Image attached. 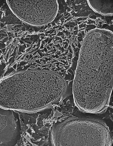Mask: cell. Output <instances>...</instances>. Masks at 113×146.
Wrapping results in <instances>:
<instances>
[{"instance_id": "2", "label": "cell", "mask_w": 113, "mask_h": 146, "mask_svg": "<svg viewBox=\"0 0 113 146\" xmlns=\"http://www.w3.org/2000/svg\"><path fill=\"white\" fill-rule=\"evenodd\" d=\"M113 36L91 30L82 44L73 85L113 89Z\"/></svg>"}, {"instance_id": "7", "label": "cell", "mask_w": 113, "mask_h": 146, "mask_svg": "<svg viewBox=\"0 0 113 146\" xmlns=\"http://www.w3.org/2000/svg\"></svg>"}, {"instance_id": "1", "label": "cell", "mask_w": 113, "mask_h": 146, "mask_svg": "<svg viewBox=\"0 0 113 146\" xmlns=\"http://www.w3.org/2000/svg\"><path fill=\"white\" fill-rule=\"evenodd\" d=\"M67 88L65 80L56 73L19 72L0 80V107L23 111L40 109L59 99Z\"/></svg>"}, {"instance_id": "3", "label": "cell", "mask_w": 113, "mask_h": 146, "mask_svg": "<svg viewBox=\"0 0 113 146\" xmlns=\"http://www.w3.org/2000/svg\"><path fill=\"white\" fill-rule=\"evenodd\" d=\"M52 135L56 146H111L112 143L107 127L89 119L70 118L57 123Z\"/></svg>"}, {"instance_id": "4", "label": "cell", "mask_w": 113, "mask_h": 146, "mask_svg": "<svg viewBox=\"0 0 113 146\" xmlns=\"http://www.w3.org/2000/svg\"><path fill=\"white\" fill-rule=\"evenodd\" d=\"M56 0H7L10 10L20 20L30 25L42 26L54 21L58 5Z\"/></svg>"}, {"instance_id": "6", "label": "cell", "mask_w": 113, "mask_h": 146, "mask_svg": "<svg viewBox=\"0 0 113 146\" xmlns=\"http://www.w3.org/2000/svg\"><path fill=\"white\" fill-rule=\"evenodd\" d=\"M89 6L95 12L104 15L113 13V1H88Z\"/></svg>"}, {"instance_id": "5", "label": "cell", "mask_w": 113, "mask_h": 146, "mask_svg": "<svg viewBox=\"0 0 113 146\" xmlns=\"http://www.w3.org/2000/svg\"><path fill=\"white\" fill-rule=\"evenodd\" d=\"M21 122L13 110L0 107V146L16 145L21 137Z\"/></svg>"}]
</instances>
